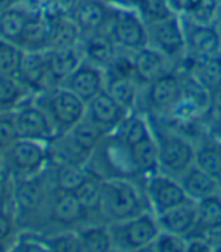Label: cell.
<instances>
[{"instance_id": "6da1fadb", "label": "cell", "mask_w": 221, "mask_h": 252, "mask_svg": "<svg viewBox=\"0 0 221 252\" xmlns=\"http://www.w3.org/2000/svg\"><path fill=\"white\" fill-rule=\"evenodd\" d=\"M52 191L53 181L49 167L36 176L11 179V207L15 214L18 229L38 231L44 234Z\"/></svg>"}, {"instance_id": "7a4b0ae2", "label": "cell", "mask_w": 221, "mask_h": 252, "mask_svg": "<svg viewBox=\"0 0 221 252\" xmlns=\"http://www.w3.org/2000/svg\"><path fill=\"white\" fill-rule=\"evenodd\" d=\"M86 170L105 179H127L142 183L132 148L115 134H106L86 161Z\"/></svg>"}, {"instance_id": "3957f363", "label": "cell", "mask_w": 221, "mask_h": 252, "mask_svg": "<svg viewBox=\"0 0 221 252\" xmlns=\"http://www.w3.org/2000/svg\"><path fill=\"white\" fill-rule=\"evenodd\" d=\"M147 211L152 210L144 193L142 183L127 181V179L103 181L100 216L108 225L129 220Z\"/></svg>"}, {"instance_id": "277c9868", "label": "cell", "mask_w": 221, "mask_h": 252, "mask_svg": "<svg viewBox=\"0 0 221 252\" xmlns=\"http://www.w3.org/2000/svg\"><path fill=\"white\" fill-rule=\"evenodd\" d=\"M149 46L167 57L179 68L187 58L183 22L177 11L171 6H161L150 15L144 17Z\"/></svg>"}, {"instance_id": "5b68a950", "label": "cell", "mask_w": 221, "mask_h": 252, "mask_svg": "<svg viewBox=\"0 0 221 252\" xmlns=\"http://www.w3.org/2000/svg\"><path fill=\"white\" fill-rule=\"evenodd\" d=\"M150 123L158 146L159 172L179 178L183 172H187L194 164L195 146L185 135L168 128H162L156 123L153 125L152 120Z\"/></svg>"}, {"instance_id": "8992f818", "label": "cell", "mask_w": 221, "mask_h": 252, "mask_svg": "<svg viewBox=\"0 0 221 252\" xmlns=\"http://www.w3.org/2000/svg\"><path fill=\"white\" fill-rule=\"evenodd\" d=\"M182 97V78L180 71L173 68L150 84L141 87L138 102L139 113L152 119L170 117L176 105Z\"/></svg>"}, {"instance_id": "52a82bcc", "label": "cell", "mask_w": 221, "mask_h": 252, "mask_svg": "<svg viewBox=\"0 0 221 252\" xmlns=\"http://www.w3.org/2000/svg\"><path fill=\"white\" fill-rule=\"evenodd\" d=\"M35 100L49 116L58 137L73 129L85 119L86 103L64 85L49 88L47 92L35 96Z\"/></svg>"}, {"instance_id": "ba28073f", "label": "cell", "mask_w": 221, "mask_h": 252, "mask_svg": "<svg viewBox=\"0 0 221 252\" xmlns=\"http://www.w3.org/2000/svg\"><path fill=\"white\" fill-rule=\"evenodd\" d=\"M3 176L23 179L43 173L50 166L49 145L33 140H17L2 154Z\"/></svg>"}, {"instance_id": "9c48e42d", "label": "cell", "mask_w": 221, "mask_h": 252, "mask_svg": "<svg viewBox=\"0 0 221 252\" xmlns=\"http://www.w3.org/2000/svg\"><path fill=\"white\" fill-rule=\"evenodd\" d=\"M109 231L110 237H112L114 251L144 252L159 236L161 228L158 225L156 216L152 211H147L129 220L109 223Z\"/></svg>"}, {"instance_id": "30bf717a", "label": "cell", "mask_w": 221, "mask_h": 252, "mask_svg": "<svg viewBox=\"0 0 221 252\" xmlns=\"http://www.w3.org/2000/svg\"><path fill=\"white\" fill-rule=\"evenodd\" d=\"M94 222L97 220L91 218V214L82 207L75 193L53 187L47 208V226L44 234L61 229L78 231L79 228Z\"/></svg>"}, {"instance_id": "8fae6325", "label": "cell", "mask_w": 221, "mask_h": 252, "mask_svg": "<svg viewBox=\"0 0 221 252\" xmlns=\"http://www.w3.org/2000/svg\"><path fill=\"white\" fill-rule=\"evenodd\" d=\"M108 33L115 46L127 53H134L149 46L145 20L135 11L114 8V15L109 23Z\"/></svg>"}, {"instance_id": "7c38bea8", "label": "cell", "mask_w": 221, "mask_h": 252, "mask_svg": "<svg viewBox=\"0 0 221 252\" xmlns=\"http://www.w3.org/2000/svg\"><path fill=\"white\" fill-rule=\"evenodd\" d=\"M144 193L155 216L179 205L193 202L182 189L179 179L164 172H156L142 179Z\"/></svg>"}, {"instance_id": "4fadbf2b", "label": "cell", "mask_w": 221, "mask_h": 252, "mask_svg": "<svg viewBox=\"0 0 221 252\" xmlns=\"http://www.w3.org/2000/svg\"><path fill=\"white\" fill-rule=\"evenodd\" d=\"M14 119L20 138L49 145L58 137L53 123L50 122L46 111L36 103L35 97H30L18 106L17 110H14Z\"/></svg>"}, {"instance_id": "5bb4252c", "label": "cell", "mask_w": 221, "mask_h": 252, "mask_svg": "<svg viewBox=\"0 0 221 252\" xmlns=\"http://www.w3.org/2000/svg\"><path fill=\"white\" fill-rule=\"evenodd\" d=\"M65 12L76 23L81 37L89 33L108 32L114 8L106 0H70Z\"/></svg>"}, {"instance_id": "9a60e30c", "label": "cell", "mask_w": 221, "mask_h": 252, "mask_svg": "<svg viewBox=\"0 0 221 252\" xmlns=\"http://www.w3.org/2000/svg\"><path fill=\"white\" fill-rule=\"evenodd\" d=\"M188 60H205L221 55V33L215 25H198L182 19Z\"/></svg>"}, {"instance_id": "2e32d148", "label": "cell", "mask_w": 221, "mask_h": 252, "mask_svg": "<svg viewBox=\"0 0 221 252\" xmlns=\"http://www.w3.org/2000/svg\"><path fill=\"white\" fill-rule=\"evenodd\" d=\"M127 114L131 113H127L105 90L89 102H86V108H85V119L96 125L105 134L115 132L121 122L127 117Z\"/></svg>"}, {"instance_id": "e0dca14e", "label": "cell", "mask_w": 221, "mask_h": 252, "mask_svg": "<svg viewBox=\"0 0 221 252\" xmlns=\"http://www.w3.org/2000/svg\"><path fill=\"white\" fill-rule=\"evenodd\" d=\"M61 85L68 88L86 103L105 90L106 70L83 60Z\"/></svg>"}, {"instance_id": "ac0fdd59", "label": "cell", "mask_w": 221, "mask_h": 252, "mask_svg": "<svg viewBox=\"0 0 221 252\" xmlns=\"http://www.w3.org/2000/svg\"><path fill=\"white\" fill-rule=\"evenodd\" d=\"M18 81L29 90L32 96H38L47 92L49 88L55 87L47 64L46 50L25 52L20 73H18Z\"/></svg>"}, {"instance_id": "d6986e66", "label": "cell", "mask_w": 221, "mask_h": 252, "mask_svg": "<svg viewBox=\"0 0 221 252\" xmlns=\"http://www.w3.org/2000/svg\"><path fill=\"white\" fill-rule=\"evenodd\" d=\"M132 67L134 76L141 87L150 84L164 73L176 68L167 57L150 46L132 53Z\"/></svg>"}, {"instance_id": "ffe728a7", "label": "cell", "mask_w": 221, "mask_h": 252, "mask_svg": "<svg viewBox=\"0 0 221 252\" xmlns=\"http://www.w3.org/2000/svg\"><path fill=\"white\" fill-rule=\"evenodd\" d=\"M79 47L85 61L103 70H108L120 53V49L115 46L108 32L83 35L81 37Z\"/></svg>"}, {"instance_id": "44dd1931", "label": "cell", "mask_w": 221, "mask_h": 252, "mask_svg": "<svg viewBox=\"0 0 221 252\" xmlns=\"http://www.w3.org/2000/svg\"><path fill=\"white\" fill-rule=\"evenodd\" d=\"M50 38V14L46 9L35 8L25 26L17 46L25 52H44Z\"/></svg>"}, {"instance_id": "7402d4cb", "label": "cell", "mask_w": 221, "mask_h": 252, "mask_svg": "<svg viewBox=\"0 0 221 252\" xmlns=\"http://www.w3.org/2000/svg\"><path fill=\"white\" fill-rule=\"evenodd\" d=\"M161 231L188 239L197 228L195 202H188L156 216Z\"/></svg>"}, {"instance_id": "603a6c76", "label": "cell", "mask_w": 221, "mask_h": 252, "mask_svg": "<svg viewBox=\"0 0 221 252\" xmlns=\"http://www.w3.org/2000/svg\"><path fill=\"white\" fill-rule=\"evenodd\" d=\"M105 92L109 96H112L127 113H134L138 110L141 85L134 76L117 75V73L106 71Z\"/></svg>"}, {"instance_id": "cb8c5ba5", "label": "cell", "mask_w": 221, "mask_h": 252, "mask_svg": "<svg viewBox=\"0 0 221 252\" xmlns=\"http://www.w3.org/2000/svg\"><path fill=\"white\" fill-rule=\"evenodd\" d=\"M46 57H47L52 81L55 85H61L83 61V55L81 52L79 44L71 47L47 49Z\"/></svg>"}, {"instance_id": "d4e9b609", "label": "cell", "mask_w": 221, "mask_h": 252, "mask_svg": "<svg viewBox=\"0 0 221 252\" xmlns=\"http://www.w3.org/2000/svg\"><path fill=\"white\" fill-rule=\"evenodd\" d=\"M177 179L193 202H198L205 197L221 193L218 179L198 169L195 164H193L187 172H183Z\"/></svg>"}, {"instance_id": "484cf974", "label": "cell", "mask_w": 221, "mask_h": 252, "mask_svg": "<svg viewBox=\"0 0 221 252\" xmlns=\"http://www.w3.org/2000/svg\"><path fill=\"white\" fill-rule=\"evenodd\" d=\"M33 9L30 3L23 0L0 11V40L17 44Z\"/></svg>"}, {"instance_id": "4316f807", "label": "cell", "mask_w": 221, "mask_h": 252, "mask_svg": "<svg viewBox=\"0 0 221 252\" xmlns=\"http://www.w3.org/2000/svg\"><path fill=\"white\" fill-rule=\"evenodd\" d=\"M50 14V38L47 49H59L78 46L81 41V32L71 17L62 11L55 9L49 11Z\"/></svg>"}, {"instance_id": "83f0119b", "label": "cell", "mask_w": 221, "mask_h": 252, "mask_svg": "<svg viewBox=\"0 0 221 252\" xmlns=\"http://www.w3.org/2000/svg\"><path fill=\"white\" fill-rule=\"evenodd\" d=\"M182 70L188 73L201 85L211 92L212 88L221 84V55L205 60H188L182 63Z\"/></svg>"}, {"instance_id": "f1b7e54d", "label": "cell", "mask_w": 221, "mask_h": 252, "mask_svg": "<svg viewBox=\"0 0 221 252\" xmlns=\"http://www.w3.org/2000/svg\"><path fill=\"white\" fill-rule=\"evenodd\" d=\"M176 11L182 19L198 25H214L221 0H176Z\"/></svg>"}, {"instance_id": "f546056e", "label": "cell", "mask_w": 221, "mask_h": 252, "mask_svg": "<svg viewBox=\"0 0 221 252\" xmlns=\"http://www.w3.org/2000/svg\"><path fill=\"white\" fill-rule=\"evenodd\" d=\"M81 252H110L114 251L109 225L105 222L88 223L78 231Z\"/></svg>"}, {"instance_id": "4dcf8cb0", "label": "cell", "mask_w": 221, "mask_h": 252, "mask_svg": "<svg viewBox=\"0 0 221 252\" xmlns=\"http://www.w3.org/2000/svg\"><path fill=\"white\" fill-rule=\"evenodd\" d=\"M102 189H103V179L97 175L88 172L83 183L75 190L78 201L82 207L91 214V218L97 222H105L100 216V205H102ZM106 223V222H105Z\"/></svg>"}, {"instance_id": "1f68e13d", "label": "cell", "mask_w": 221, "mask_h": 252, "mask_svg": "<svg viewBox=\"0 0 221 252\" xmlns=\"http://www.w3.org/2000/svg\"><path fill=\"white\" fill-rule=\"evenodd\" d=\"M195 207H197V228L193 234L205 236L206 232L221 229V193L212 194L195 202Z\"/></svg>"}, {"instance_id": "d6a6232c", "label": "cell", "mask_w": 221, "mask_h": 252, "mask_svg": "<svg viewBox=\"0 0 221 252\" xmlns=\"http://www.w3.org/2000/svg\"><path fill=\"white\" fill-rule=\"evenodd\" d=\"M115 134L131 148L139 145L142 140L150 137L152 132V123L145 114L139 111H134L127 114V117L121 122L117 128Z\"/></svg>"}, {"instance_id": "836d02e7", "label": "cell", "mask_w": 221, "mask_h": 252, "mask_svg": "<svg viewBox=\"0 0 221 252\" xmlns=\"http://www.w3.org/2000/svg\"><path fill=\"white\" fill-rule=\"evenodd\" d=\"M50 175L53 187L64 191H73L83 183V179L88 175V170L83 164L78 163H59L50 164Z\"/></svg>"}, {"instance_id": "e575fe53", "label": "cell", "mask_w": 221, "mask_h": 252, "mask_svg": "<svg viewBox=\"0 0 221 252\" xmlns=\"http://www.w3.org/2000/svg\"><path fill=\"white\" fill-rule=\"evenodd\" d=\"M18 231L20 229L11 207V179L8 178L5 194L0 201V249L9 251Z\"/></svg>"}, {"instance_id": "d590c367", "label": "cell", "mask_w": 221, "mask_h": 252, "mask_svg": "<svg viewBox=\"0 0 221 252\" xmlns=\"http://www.w3.org/2000/svg\"><path fill=\"white\" fill-rule=\"evenodd\" d=\"M30 97L35 96H32L18 79L0 76V110L2 111H14Z\"/></svg>"}, {"instance_id": "8d00e7d4", "label": "cell", "mask_w": 221, "mask_h": 252, "mask_svg": "<svg viewBox=\"0 0 221 252\" xmlns=\"http://www.w3.org/2000/svg\"><path fill=\"white\" fill-rule=\"evenodd\" d=\"M194 164L218 179L221 176V143L209 141L195 146Z\"/></svg>"}, {"instance_id": "74e56055", "label": "cell", "mask_w": 221, "mask_h": 252, "mask_svg": "<svg viewBox=\"0 0 221 252\" xmlns=\"http://www.w3.org/2000/svg\"><path fill=\"white\" fill-rule=\"evenodd\" d=\"M132 151H134V157L137 159V164L144 178L159 172L158 146H156V140H155L153 134L150 137H147L145 140H142L139 145L134 146Z\"/></svg>"}, {"instance_id": "f35d334b", "label": "cell", "mask_w": 221, "mask_h": 252, "mask_svg": "<svg viewBox=\"0 0 221 252\" xmlns=\"http://www.w3.org/2000/svg\"><path fill=\"white\" fill-rule=\"evenodd\" d=\"M25 50L17 44L0 40V76L18 79Z\"/></svg>"}, {"instance_id": "ab89813d", "label": "cell", "mask_w": 221, "mask_h": 252, "mask_svg": "<svg viewBox=\"0 0 221 252\" xmlns=\"http://www.w3.org/2000/svg\"><path fill=\"white\" fill-rule=\"evenodd\" d=\"M47 251L52 252H81L78 232L73 229H61L44 234Z\"/></svg>"}, {"instance_id": "60d3db41", "label": "cell", "mask_w": 221, "mask_h": 252, "mask_svg": "<svg viewBox=\"0 0 221 252\" xmlns=\"http://www.w3.org/2000/svg\"><path fill=\"white\" fill-rule=\"evenodd\" d=\"M17 140H20L14 119V111L0 113V152L8 151Z\"/></svg>"}, {"instance_id": "b9f144b4", "label": "cell", "mask_w": 221, "mask_h": 252, "mask_svg": "<svg viewBox=\"0 0 221 252\" xmlns=\"http://www.w3.org/2000/svg\"><path fill=\"white\" fill-rule=\"evenodd\" d=\"M147 251H152V252H185L187 251V239L174 236V234H170V232L161 231L159 236L155 239V242Z\"/></svg>"}, {"instance_id": "7bdbcfd3", "label": "cell", "mask_w": 221, "mask_h": 252, "mask_svg": "<svg viewBox=\"0 0 221 252\" xmlns=\"http://www.w3.org/2000/svg\"><path fill=\"white\" fill-rule=\"evenodd\" d=\"M106 2L117 9H126V11H135L145 17L150 12L153 2L152 0H106Z\"/></svg>"}, {"instance_id": "ee69618b", "label": "cell", "mask_w": 221, "mask_h": 252, "mask_svg": "<svg viewBox=\"0 0 221 252\" xmlns=\"http://www.w3.org/2000/svg\"><path fill=\"white\" fill-rule=\"evenodd\" d=\"M209 110L221 116V84L209 92Z\"/></svg>"}, {"instance_id": "f6af8a7d", "label": "cell", "mask_w": 221, "mask_h": 252, "mask_svg": "<svg viewBox=\"0 0 221 252\" xmlns=\"http://www.w3.org/2000/svg\"><path fill=\"white\" fill-rule=\"evenodd\" d=\"M18 2H23V0H0V11H3V9L9 8V6H12L15 3H18Z\"/></svg>"}, {"instance_id": "bcb514c9", "label": "cell", "mask_w": 221, "mask_h": 252, "mask_svg": "<svg viewBox=\"0 0 221 252\" xmlns=\"http://www.w3.org/2000/svg\"><path fill=\"white\" fill-rule=\"evenodd\" d=\"M6 184H8V178L6 176H0V201H2V197L5 194Z\"/></svg>"}, {"instance_id": "7dc6e473", "label": "cell", "mask_w": 221, "mask_h": 252, "mask_svg": "<svg viewBox=\"0 0 221 252\" xmlns=\"http://www.w3.org/2000/svg\"><path fill=\"white\" fill-rule=\"evenodd\" d=\"M0 176H3V159H2V152H0Z\"/></svg>"}, {"instance_id": "c3c4849f", "label": "cell", "mask_w": 221, "mask_h": 252, "mask_svg": "<svg viewBox=\"0 0 221 252\" xmlns=\"http://www.w3.org/2000/svg\"><path fill=\"white\" fill-rule=\"evenodd\" d=\"M218 181H220V187H221V176L218 178Z\"/></svg>"}, {"instance_id": "681fc988", "label": "cell", "mask_w": 221, "mask_h": 252, "mask_svg": "<svg viewBox=\"0 0 221 252\" xmlns=\"http://www.w3.org/2000/svg\"><path fill=\"white\" fill-rule=\"evenodd\" d=\"M2 251H3V249H0V252H2Z\"/></svg>"}, {"instance_id": "f907efd6", "label": "cell", "mask_w": 221, "mask_h": 252, "mask_svg": "<svg viewBox=\"0 0 221 252\" xmlns=\"http://www.w3.org/2000/svg\"><path fill=\"white\" fill-rule=\"evenodd\" d=\"M0 113H2V110H0Z\"/></svg>"}, {"instance_id": "816d5d0a", "label": "cell", "mask_w": 221, "mask_h": 252, "mask_svg": "<svg viewBox=\"0 0 221 252\" xmlns=\"http://www.w3.org/2000/svg\"><path fill=\"white\" fill-rule=\"evenodd\" d=\"M220 143H221V141H220Z\"/></svg>"}]
</instances>
